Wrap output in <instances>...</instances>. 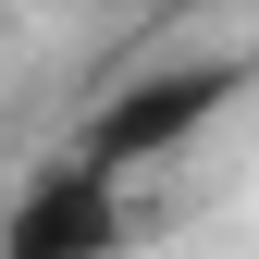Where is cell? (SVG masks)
Listing matches in <instances>:
<instances>
[{"mask_svg":"<svg viewBox=\"0 0 259 259\" xmlns=\"http://www.w3.org/2000/svg\"><path fill=\"white\" fill-rule=\"evenodd\" d=\"M247 74H259V62H148V74H123L111 99L87 111V136H74V148L99 160V173H123V185H136V173H160L173 148H198Z\"/></svg>","mask_w":259,"mask_h":259,"instance_id":"6da1fadb","label":"cell"},{"mask_svg":"<svg viewBox=\"0 0 259 259\" xmlns=\"http://www.w3.org/2000/svg\"><path fill=\"white\" fill-rule=\"evenodd\" d=\"M123 235H136V198L87 148H50L0 198V259H123Z\"/></svg>","mask_w":259,"mask_h":259,"instance_id":"7a4b0ae2","label":"cell"},{"mask_svg":"<svg viewBox=\"0 0 259 259\" xmlns=\"http://www.w3.org/2000/svg\"><path fill=\"white\" fill-rule=\"evenodd\" d=\"M247 13H259V0H247Z\"/></svg>","mask_w":259,"mask_h":259,"instance_id":"3957f363","label":"cell"}]
</instances>
